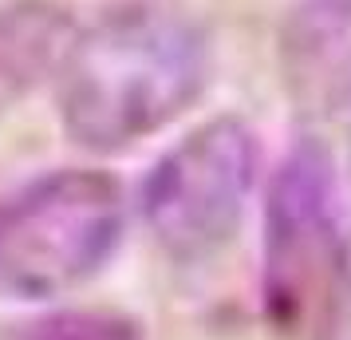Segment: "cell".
<instances>
[{
    "mask_svg": "<svg viewBox=\"0 0 351 340\" xmlns=\"http://www.w3.org/2000/svg\"><path fill=\"white\" fill-rule=\"evenodd\" d=\"M71 36V20L44 0L0 8V99L8 91H24L40 76H56Z\"/></svg>",
    "mask_w": 351,
    "mask_h": 340,
    "instance_id": "8992f818",
    "label": "cell"
},
{
    "mask_svg": "<svg viewBox=\"0 0 351 340\" xmlns=\"http://www.w3.org/2000/svg\"><path fill=\"white\" fill-rule=\"evenodd\" d=\"M127 198L103 170H51L0 198V301H51L111 261Z\"/></svg>",
    "mask_w": 351,
    "mask_h": 340,
    "instance_id": "3957f363",
    "label": "cell"
},
{
    "mask_svg": "<svg viewBox=\"0 0 351 340\" xmlns=\"http://www.w3.org/2000/svg\"><path fill=\"white\" fill-rule=\"evenodd\" d=\"M202 24L166 4H123L75 28L56 67V111L67 139L119 155L166 131L209 87Z\"/></svg>",
    "mask_w": 351,
    "mask_h": 340,
    "instance_id": "6da1fadb",
    "label": "cell"
},
{
    "mask_svg": "<svg viewBox=\"0 0 351 340\" xmlns=\"http://www.w3.org/2000/svg\"><path fill=\"white\" fill-rule=\"evenodd\" d=\"M20 340H146L138 321L107 308H64L28 324Z\"/></svg>",
    "mask_w": 351,
    "mask_h": 340,
    "instance_id": "52a82bcc",
    "label": "cell"
},
{
    "mask_svg": "<svg viewBox=\"0 0 351 340\" xmlns=\"http://www.w3.org/2000/svg\"><path fill=\"white\" fill-rule=\"evenodd\" d=\"M351 249L339 218L332 150L316 139L292 146L265 194L261 297L280 337L319 340L332 321Z\"/></svg>",
    "mask_w": 351,
    "mask_h": 340,
    "instance_id": "7a4b0ae2",
    "label": "cell"
},
{
    "mask_svg": "<svg viewBox=\"0 0 351 340\" xmlns=\"http://www.w3.org/2000/svg\"><path fill=\"white\" fill-rule=\"evenodd\" d=\"M319 340H351V265H348V277H343V289H339L332 321H328Z\"/></svg>",
    "mask_w": 351,
    "mask_h": 340,
    "instance_id": "ba28073f",
    "label": "cell"
},
{
    "mask_svg": "<svg viewBox=\"0 0 351 340\" xmlns=\"http://www.w3.org/2000/svg\"><path fill=\"white\" fill-rule=\"evenodd\" d=\"M280 71L308 139H351V0H300L288 12Z\"/></svg>",
    "mask_w": 351,
    "mask_h": 340,
    "instance_id": "5b68a950",
    "label": "cell"
},
{
    "mask_svg": "<svg viewBox=\"0 0 351 340\" xmlns=\"http://www.w3.org/2000/svg\"><path fill=\"white\" fill-rule=\"evenodd\" d=\"M261 170L256 135L241 119H209L178 139L143 182V222L170 261L202 265L237 238Z\"/></svg>",
    "mask_w": 351,
    "mask_h": 340,
    "instance_id": "277c9868",
    "label": "cell"
}]
</instances>
